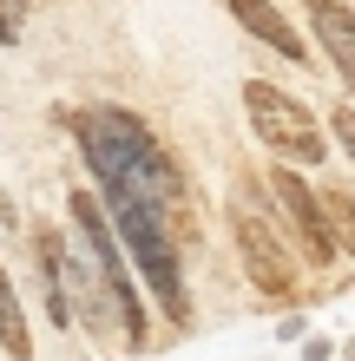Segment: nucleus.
Here are the masks:
<instances>
[{
    "mask_svg": "<svg viewBox=\"0 0 355 361\" xmlns=\"http://www.w3.org/2000/svg\"><path fill=\"white\" fill-rule=\"evenodd\" d=\"M106 210H112V224H119V237H125V250L138 257V269H145V283H152V295L164 302V315L172 322H184V276H178V250H172V224H158L152 210H145L132 190H106Z\"/></svg>",
    "mask_w": 355,
    "mask_h": 361,
    "instance_id": "obj_1",
    "label": "nucleus"
},
{
    "mask_svg": "<svg viewBox=\"0 0 355 361\" xmlns=\"http://www.w3.org/2000/svg\"><path fill=\"white\" fill-rule=\"evenodd\" d=\"M243 112H250L257 138H263L277 158H289V164H323V158H329V145H323V132H316V118H309L289 92L263 86V79H250V86H243Z\"/></svg>",
    "mask_w": 355,
    "mask_h": 361,
    "instance_id": "obj_2",
    "label": "nucleus"
},
{
    "mask_svg": "<svg viewBox=\"0 0 355 361\" xmlns=\"http://www.w3.org/2000/svg\"><path fill=\"white\" fill-rule=\"evenodd\" d=\"M73 224L86 230V243H92V263H99V276H106V295L119 302V322H125V335H145V315H138V295H132V276H125V263H119V243H112V230H106V210H99V197H86V190H73Z\"/></svg>",
    "mask_w": 355,
    "mask_h": 361,
    "instance_id": "obj_3",
    "label": "nucleus"
},
{
    "mask_svg": "<svg viewBox=\"0 0 355 361\" xmlns=\"http://www.w3.org/2000/svg\"><path fill=\"white\" fill-rule=\"evenodd\" d=\"M231 224H237L250 283H257L263 295H277V302H289V295H296V257H289V243L257 217V210H231Z\"/></svg>",
    "mask_w": 355,
    "mask_h": 361,
    "instance_id": "obj_4",
    "label": "nucleus"
},
{
    "mask_svg": "<svg viewBox=\"0 0 355 361\" xmlns=\"http://www.w3.org/2000/svg\"><path fill=\"white\" fill-rule=\"evenodd\" d=\"M270 184H277V197H283V210H289V217H296V230H303V243H309V257H316V263H329V257H336V243H329V230H323V210H316V190H309L296 171H289V164H277V178H270Z\"/></svg>",
    "mask_w": 355,
    "mask_h": 361,
    "instance_id": "obj_5",
    "label": "nucleus"
},
{
    "mask_svg": "<svg viewBox=\"0 0 355 361\" xmlns=\"http://www.w3.org/2000/svg\"><path fill=\"white\" fill-rule=\"evenodd\" d=\"M309 27L329 47V59L342 66V79L355 86V13H349V0H309Z\"/></svg>",
    "mask_w": 355,
    "mask_h": 361,
    "instance_id": "obj_6",
    "label": "nucleus"
},
{
    "mask_svg": "<svg viewBox=\"0 0 355 361\" xmlns=\"http://www.w3.org/2000/svg\"><path fill=\"white\" fill-rule=\"evenodd\" d=\"M231 13H237V20H243V27L257 33V39H263V47H277L283 59H309V47H303L296 33H289V20H283L277 7H270V0H231Z\"/></svg>",
    "mask_w": 355,
    "mask_h": 361,
    "instance_id": "obj_7",
    "label": "nucleus"
},
{
    "mask_svg": "<svg viewBox=\"0 0 355 361\" xmlns=\"http://www.w3.org/2000/svg\"><path fill=\"white\" fill-rule=\"evenodd\" d=\"M316 210H323L329 243L355 257V190H342V184H323V190H316Z\"/></svg>",
    "mask_w": 355,
    "mask_h": 361,
    "instance_id": "obj_8",
    "label": "nucleus"
},
{
    "mask_svg": "<svg viewBox=\"0 0 355 361\" xmlns=\"http://www.w3.org/2000/svg\"><path fill=\"white\" fill-rule=\"evenodd\" d=\"M0 348L13 361H33V335H27V315H20V295L7 276H0Z\"/></svg>",
    "mask_w": 355,
    "mask_h": 361,
    "instance_id": "obj_9",
    "label": "nucleus"
},
{
    "mask_svg": "<svg viewBox=\"0 0 355 361\" xmlns=\"http://www.w3.org/2000/svg\"><path fill=\"white\" fill-rule=\"evenodd\" d=\"M20 20H27V0H0V47L20 39Z\"/></svg>",
    "mask_w": 355,
    "mask_h": 361,
    "instance_id": "obj_10",
    "label": "nucleus"
},
{
    "mask_svg": "<svg viewBox=\"0 0 355 361\" xmlns=\"http://www.w3.org/2000/svg\"><path fill=\"white\" fill-rule=\"evenodd\" d=\"M329 125H336V138L349 145V158H355V105H336V112H329Z\"/></svg>",
    "mask_w": 355,
    "mask_h": 361,
    "instance_id": "obj_11",
    "label": "nucleus"
},
{
    "mask_svg": "<svg viewBox=\"0 0 355 361\" xmlns=\"http://www.w3.org/2000/svg\"><path fill=\"white\" fill-rule=\"evenodd\" d=\"M329 355H336V348H329L323 335H316V342H303V361H329Z\"/></svg>",
    "mask_w": 355,
    "mask_h": 361,
    "instance_id": "obj_12",
    "label": "nucleus"
},
{
    "mask_svg": "<svg viewBox=\"0 0 355 361\" xmlns=\"http://www.w3.org/2000/svg\"><path fill=\"white\" fill-rule=\"evenodd\" d=\"M0 224H13V204H7V197H0Z\"/></svg>",
    "mask_w": 355,
    "mask_h": 361,
    "instance_id": "obj_13",
    "label": "nucleus"
},
{
    "mask_svg": "<svg viewBox=\"0 0 355 361\" xmlns=\"http://www.w3.org/2000/svg\"><path fill=\"white\" fill-rule=\"evenodd\" d=\"M349 361H355V342H349Z\"/></svg>",
    "mask_w": 355,
    "mask_h": 361,
    "instance_id": "obj_14",
    "label": "nucleus"
}]
</instances>
